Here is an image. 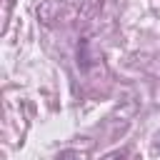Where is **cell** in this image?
Wrapping results in <instances>:
<instances>
[{"label":"cell","mask_w":160,"mask_h":160,"mask_svg":"<svg viewBox=\"0 0 160 160\" xmlns=\"http://www.w3.org/2000/svg\"><path fill=\"white\" fill-rule=\"evenodd\" d=\"M55 160H82V158H80L78 150H60V155Z\"/></svg>","instance_id":"1"},{"label":"cell","mask_w":160,"mask_h":160,"mask_svg":"<svg viewBox=\"0 0 160 160\" xmlns=\"http://www.w3.org/2000/svg\"><path fill=\"white\" fill-rule=\"evenodd\" d=\"M158 150H160V142H158Z\"/></svg>","instance_id":"2"}]
</instances>
